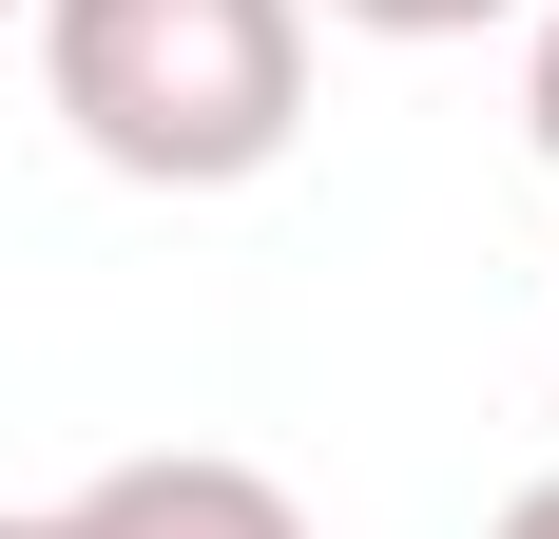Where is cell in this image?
<instances>
[{
  "mask_svg": "<svg viewBox=\"0 0 559 539\" xmlns=\"http://www.w3.org/2000/svg\"><path fill=\"white\" fill-rule=\"evenodd\" d=\"M78 155L135 193H231L309 135V0H39Z\"/></svg>",
  "mask_w": 559,
  "mask_h": 539,
  "instance_id": "6da1fadb",
  "label": "cell"
},
{
  "mask_svg": "<svg viewBox=\"0 0 559 539\" xmlns=\"http://www.w3.org/2000/svg\"><path fill=\"white\" fill-rule=\"evenodd\" d=\"M58 539H309V501L271 463H213V443H155V463H116V482L58 501Z\"/></svg>",
  "mask_w": 559,
  "mask_h": 539,
  "instance_id": "7a4b0ae2",
  "label": "cell"
},
{
  "mask_svg": "<svg viewBox=\"0 0 559 539\" xmlns=\"http://www.w3.org/2000/svg\"><path fill=\"white\" fill-rule=\"evenodd\" d=\"M329 20H367V39H483V20H540V0H329Z\"/></svg>",
  "mask_w": 559,
  "mask_h": 539,
  "instance_id": "3957f363",
  "label": "cell"
},
{
  "mask_svg": "<svg viewBox=\"0 0 559 539\" xmlns=\"http://www.w3.org/2000/svg\"><path fill=\"white\" fill-rule=\"evenodd\" d=\"M521 135L559 155V0H540V58H521Z\"/></svg>",
  "mask_w": 559,
  "mask_h": 539,
  "instance_id": "277c9868",
  "label": "cell"
},
{
  "mask_svg": "<svg viewBox=\"0 0 559 539\" xmlns=\"http://www.w3.org/2000/svg\"><path fill=\"white\" fill-rule=\"evenodd\" d=\"M483 539H559V482H521V501H502V520H483Z\"/></svg>",
  "mask_w": 559,
  "mask_h": 539,
  "instance_id": "5b68a950",
  "label": "cell"
},
{
  "mask_svg": "<svg viewBox=\"0 0 559 539\" xmlns=\"http://www.w3.org/2000/svg\"><path fill=\"white\" fill-rule=\"evenodd\" d=\"M0 539H58V520H0Z\"/></svg>",
  "mask_w": 559,
  "mask_h": 539,
  "instance_id": "8992f818",
  "label": "cell"
},
{
  "mask_svg": "<svg viewBox=\"0 0 559 539\" xmlns=\"http://www.w3.org/2000/svg\"><path fill=\"white\" fill-rule=\"evenodd\" d=\"M0 20H39V0H0Z\"/></svg>",
  "mask_w": 559,
  "mask_h": 539,
  "instance_id": "52a82bcc",
  "label": "cell"
}]
</instances>
